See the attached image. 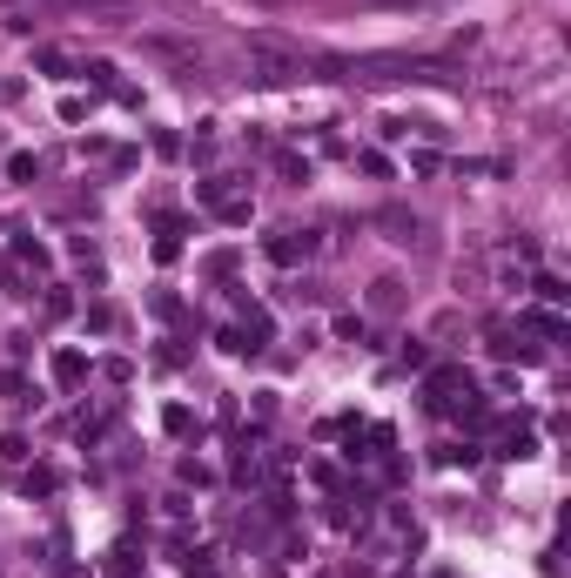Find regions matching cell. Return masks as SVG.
I'll use <instances>...</instances> for the list:
<instances>
[{
	"instance_id": "6da1fadb",
	"label": "cell",
	"mask_w": 571,
	"mask_h": 578,
	"mask_svg": "<svg viewBox=\"0 0 571 578\" xmlns=\"http://www.w3.org/2000/svg\"><path fill=\"white\" fill-rule=\"evenodd\" d=\"M249 68H256V81H289V74H296V54L256 41V48H249Z\"/></svg>"
}]
</instances>
